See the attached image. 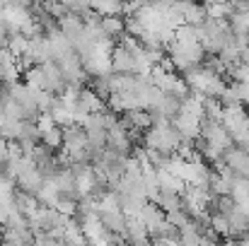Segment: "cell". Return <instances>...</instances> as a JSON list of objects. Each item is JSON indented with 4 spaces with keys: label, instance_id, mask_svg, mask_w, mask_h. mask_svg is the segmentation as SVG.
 <instances>
[{
    "label": "cell",
    "instance_id": "cell-1",
    "mask_svg": "<svg viewBox=\"0 0 249 246\" xmlns=\"http://www.w3.org/2000/svg\"><path fill=\"white\" fill-rule=\"evenodd\" d=\"M169 123H172V128L179 133L181 143H191V140L201 138V118H194V116H189V114L179 111Z\"/></svg>",
    "mask_w": 249,
    "mask_h": 246
},
{
    "label": "cell",
    "instance_id": "cell-2",
    "mask_svg": "<svg viewBox=\"0 0 249 246\" xmlns=\"http://www.w3.org/2000/svg\"><path fill=\"white\" fill-rule=\"evenodd\" d=\"M225 166L235 174V176H242V179H249V152H242L237 150L235 145L225 150V157H223Z\"/></svg>",
    "mask_w": 249,
    "mask_h": 246
},
{
    "label": "cell",
    "instance_id": "cell-3",
    "mask_svg": "<svg viewBox=\"0 0 249 246\" xmlns=\"http://www.w3.org/2000/svg\"><path fill=\"white\" fill-rule=\"evenodd\" d=\"M111 73L114 75H133V56L128 49L116 46L111 51Z\"/></svg>",
    "mask_w": 249,
    "mask_h": 246
},
{
    "label": "cell",
    "instance_id": "cell-4",
    "mask_svg": "<svg viewBox=\"0 0 249 246\" xmlns=\"http://www.w3.org/2000/svg\"><path fill=\"white\" fill-rule=\"evenodd\" d=\"M158 188H160V191H169V193L181 196V193L186 191V183H184V181H179L177 176H172L169 171L160 169V171H158Z\"/></svg>",
    "mask_w": 249,
    "mask_h": 246
},
{
    "label": "cell",
    "instance_id": "cell-5",
    "mask_svg": "<svg viewBox=\"0 0 249 246\" xmlns=\"http://www.w3.org/2000/svg\"><path fill=\"white\" fill-rule=\"evenodd\" d=\"M203 116L211 123H220V118H223V104H220V99L206 97L203 99Z\"/></svg>",
    "mask_w": 249,
    "mask_h": 246
},
{
    "label": "cell",
    "instance_id": "cell-6",
    "mask_svg": "<svg viewBox=\"0 0 249 246\" xmlns=\"http://www.w3.org/2000/svg\"><path fill=\"white\" fill-rule=\"evenodd\" d=\"M99 29L111 39L114 34H121L126 29V22L121 17H99Z\"/></svg>",
    "mask_w": 249,
    "mask_h": 246
},
{
    "label": "cell",
    "instance_id": "cell-7",
    "mask_svg": "<svg viewBox=\"0 0 249 246\" xmlns=\"http://www.w3.org/2000/svg\"><path fill=\"white\" fill-rule=\"evenodd\" d=\"M128 126L133 128H141V131H148L153 126V118H150V111H143V109H136V111H128Z\"/></svg>",
    "mask_w": 249,
    "mask_h": 246
},
{
    "label": "cell",
    "instance_id": "cell-8",
    "mask_svg": "<svg viewBox=\"0 0 249 246\" xmlns=\"http://www.w3.org/2000/svg\"><path fill=\"white\" fill-rule=\"evenodd\" d=\"M208 230H213L218 237H228L230 234V225H228V220H225L223 213H213L208 217Z\"/></svg>",
    "mask_w": 249,
    "mask_h": 246
},
{
    "label": "cell",
    "instance_id": "cell-9",
    "mask_svg": "<svg viewBox=\"0 0 249 246\" xmlns=\"http://www.w3.org/2000/svg\"><path fill=\"white\" fill-rule=\"evenodd\" d=\"M7 157H10V155H7V140L0 138V164L7 162Z\"/></svg>",
    "mask_w": 249,
    "mask_h": 246
},
{
    "label": "cell",
    "instance_id": "cell-10",
    "mask_svg": "<svg viewBox=\"0 0 249 246\" xmlns=\"http://www.w3.org/2000/svg\"><path fill=\"white\" fill-rule=\"evenodd\" d=\"M223 246H240V242H225Z\"/></svg>",
    "mask_w": 249,
    "mask_h": 246
}]
</instances>
